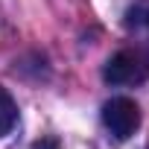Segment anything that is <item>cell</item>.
<instances>
[{
  "instance_id": "cell-2",
  "label": "cell",
  "mask_w": 149,
  "mask_h": 149,
  "mask_svg": "<svg viewBox=\"0 0 149 149\" xmlns=\"http://www.w3.org/2000/svg\"><path fill=\"white\" fill-rule=\"evenodd\" d=\"M102 123L117 140H129L140 129V108L129 97H114L102 105Z\"/></svg>"
},
{
  "instance_id": "cell-5",
  "label": "cell",
  "mask_w": 149,
  "mask_h": 149,
  "mask_svg": "<svg viewBox=\"0 0 149 149\" xmlns=\"http://www.w3.org/2000/svg\"><path fill=\"white\" fill-rule=\"evenodd\" d=\"M146 24H149V15H146Z\"/></svg>"
},
{
  "instance_id": "cell-3",
  "label": "cell",
  "mask_w": 149,
  "mask_h": 149,
  "mask_svg": "<svg viewBox=\"0 0 149 149\" xmlns=\"http://www.w3.org/2000/svg\"><path fill=\"white\" fill-rule=\"evenodd\" d=\"M15 120H18V105H15V100L9 97V91L0 85V137L12 132Z\"/></svg>"
},
{
  "instance_id": "cell-1",
  "label": "cell",
  "mask_w": 149,
  "mask_h": 149,
  "mask_svg": "<svg viewBox=\"0 0 149 149\" xmlns=\"http://www.w3.org/2000/svg\"><path fill=\"white\" fill-rule=\"evenodd\" d=\"M102 76L111 85H140L149 79V58L137 50H120L105 61Z\"/></svg>"
},
{
  "instance_id": "cell-4",
  "label": "cell",
  "mask_w": 149,
  "mask_h": 149,
  "mask_svg": "<svg viewBox=\"0 0 149 149\" xmlns=\"http://www.w3.org/2000/svg\"><path fill=\"white\" fill-rule=\"evenodd\" d=\"M32 149H61V143H58L56 137H41V140L32 143Z\"/></svg>"
}]
</instances>
